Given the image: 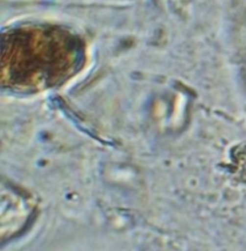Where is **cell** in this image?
<instances>
[{"mask_svg": "<svg viewBox=\"0 0 246 251\" xmlns=\"http://www.w3.org/2000/svg\"><path fill=\"white\" fill-rule=\"evenodd\" d=\"M0 204V237L5 243L25 231L36 214V202L29 192L2 180Z\"/></svg>", "mask_w": 246, "mask_h": 251, "instance_id": "6da1fadb", "label": "cell"}]
</instances>
